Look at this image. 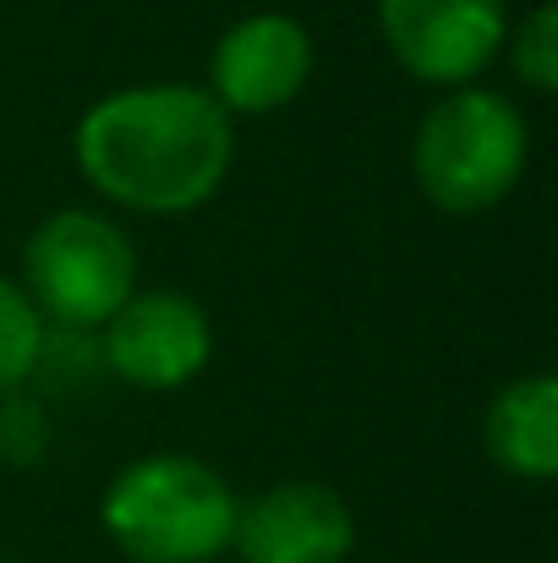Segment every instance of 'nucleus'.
Wrapping results in <instances>:
<instances>
[{"label": "nucleus", "instance_id": "obj_9", "mask_svg": "<svg viewBox=\"0 0 558 563\" xmlns=\"http://www.w3.org/2000/svg\"><path fill=\"white\" fill-rule=\"evenodd\" d=\"M488 460L515 482H554L558 476V377L526 373L504 383L482 421Z\"/></svg>", "mask_w": 558, "mask_h": 563}, {"label": "nucleus", "instance_id": "obj_5", "mask_svg": "<svg viewBox=\"0 0 558 563\" xmlns=\"http://www.w3.org/2000/svg\"><path fill=\"white\" fill-rule=\"evenodd\" d=\"M378 33L416 82L466 88L499 60L510 38V5L504 0H378Z\"/></svg>", "mask_w": 558, "mask_h": 563}, {"label": "nucleus", "instance_id": "obj_12", "mask_svg": "<svg viewBox=\"0 0 558 563\" xmlns=\"http://www.w3.org/2000/svg\"><path fill=\"white\" fill-rule=\"evenodd\" d=\"M50 449V416L39 399H28V388L0 394V460L6 465H39Z\"/></svg>", "mask_w": 558, "mask_h": 563}, {"label": "nucleus", "instance_id": "obj_6", "mask_svg": "<svg viewBox=\"0 0 558 563\" xmlns=\"http://www.w3.org/2000/svg\"><path fill=\"white\" fill-rule=\"evenodd\" d=\"M214 356L208 312L186 290H132L121 312L99 329V362L132 388H186Z\"/></svg>", "mask_w": 558, "mask_h": 563}, {"label": "nucleus", "instance_id": "obj_10", "mask_svg": "<svg viewBox=\"0 0 558 563\" xmlns=\"http://www.w3.org/2000/svg\"><path fill=\"white\" fill-rule=\"evenodd\" d=\"M44 318L28 301V290L17 279L0 274V394L28 388L39 373V351H44Z\"/></svg>", "mask_w": 558, "mask_h": 563}, {"label": "nucleus", "instance_id": "obj_2", "mask_svg": "<svg viewBox=\"0 0 558 563\" xmlns=\"http://www.w3.org/2000/svg\"><path fill=\"white\" fill-rule=\"evenodd\" d=\"M230 482L192 454L132 460L99 504L105 537L132 563H214L236 537Z\"/></svg>", "mask_w": 558, "mask_h": 563}, {"label": "nucleus", "instance_id": "obj_1", "mask_svg": "<svg viewBox=\"0 0 558 563\" xmlns=\"http://www.w3.org/2000/svg\"><path fill=\"white\" fill-rule=\"evenodd\" d=\"M83 181L127 213H192L225 187L236 121L197 82H143L105 93L72 132Z\"/></svg>", "mask_w": 558, "mask_h": 563}, {"label": "nucleus", "instance_id": "obj_4", "mask_svg": "<svg viewBox=\"0 0 558 563\" xmlns=\"http://www.w3.org/2000/svg\"><path fill=\"white\" fill-rule=\"evenodd\" d=\"M22 290L50 329L99 334L138 290V252L116 219L61 208L22 246Z\"/></svg>", "mask_w": 558, "mask_h": 563}, {"label": "nucleus", "instance_id": "obj_11", "mask_svg": "<svg viewBox=\"0 0 558 563\" xmlns=\"http://www.w3.org/2000/svg\"><path fill=\"white\" fill-rule=\"evenodd\" d=\"M510 66H515V82L537 99H554L558 93V5H532L521 22H510Z\"/></svg>", "mask_w": 558, "mask_h": 563}, {"label": "nucleus", "instance_id": "obj_8", "mask_svg": "<svg viewBox=\"0 0 558 563\" xmlns=\"http://www.w3.org/2000/svg\"><path fill=\"white\" fill-rule=\"evenodd\" d=\"M230 548L241 563H346L357 548V520L335 487L280 482L241 504Z\"/></svg>", "mask_w": 558, "mask_h": 563}, {"label": "nucleus", "instance_id": "obj_3", "mask_svg": "<svg viewBox=\"0 0 558 563\" xmlns=\"http://www.w3.org/2000/svg\"><path fill=\"white\" fill-rule=\"evenodd\" d=\"M532 159V126L510 93L449 88L416 126L411 176L444 213H482L521 187Z\"/></svg>", "mask_w": 558, "mask_h": 563}, {"label": "nucleus", "instance_id": "obj_7", "mask_svg": "<svg viewBox=\"0 0 558 563\" xmlns=\"http://www.w3.org/2000/svg\"><path fill=\"white\" fill-rule=\"evenodd\" d=\"M307 77H313V33L285 11H252L230 22L208 55V93L230 121L296 104Z\"/></svg>", "mask_w": 558, "mask_h": 563}]
</instances>
